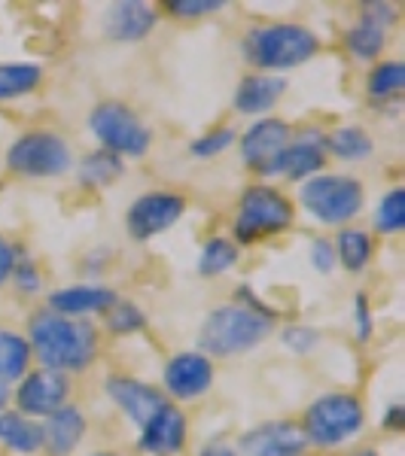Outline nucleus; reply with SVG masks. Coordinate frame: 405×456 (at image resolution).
I'll return each mask as SVG.
<instances>
[{"mask_svg": "<svg viewBox=\"0 0 405 456\" xmlns=\"http://www.w3.org/2000/svg\"><path fill=\"white\" fill-rule=\"evenodd\" d=\"M25 338L40 369L62 374L86 371L101 353V338L92 322L68 320V316H58L46 307L31 314Z\"/></svg>", "mask_w": 405, "mask_h": 456, "instance_id": "nucleus-1", "label": "nucleus"}, {"mask_svg": "<svg viewBox=\"0 0 405 456\" xmlns=\"http://www.w3.org/2000/svg\"><path fill=\"white\" fill-rule=\"evenodd\" d=\"M241 53L253 73H275L284 77L320 53V37L299 21H260L247 28L241 40Z\"/></svg>", "mask_w": 405, "mask_h": 456, "instance_id": "nucleus-2", "label": "nucleus"}, {"mask_svg": "<svg viewBox=\"0 0 405 456\" xmlns=\"http://www.w3.org/2000/svg\"><path fill=\"white\" fill-rule=\"evenodd\" d=\"M275 332V320L250 311V307L229 301L219 305L202 320L198 329V350L211 359H235L247 356L250 350H256L265 344Z\"/></svg>", "mask_w": 405, "mask_h": 456, "instance_id": "nucleus-3", "label": "nucleus"}, {"mask_svg": "<svg viewBox=\"0 0 405 456\" xmlns=\"http://www.w3.org/2000/svg\"><path fill=\"white\" fill-rule=\"evenodd\" d=\"M299 426L308 438V447L335 451V447H344L357 436H363L366 408L360 395L348 393V389H333L308 404Z\"/></svg>", "mask_w": 405, "mask_h": 456, "instance_id": "nucleus-4", "label": "nucleus"}, {"mask_svg": "<svg viewBox=\"0 0 405 456\" xmlns=\"http://www.w3.org/2000/svg\"><path fill=\"white\" fill-rule=\"evenodd\" d=\"M293 223H296V204L284 189L271 186V183H250L235 208L232 240L235 244H256V240L290 232Z\"/></svg>", "mask_w": 405, "mask_h": 456, "instance_id": "nucleus-5", "label": "nucleus"}, {"mask_svg": "<svg viewBox=\"0 0 405 456\" xmlns=\"http://www.w3.org/2000/svg\"><path fill=\"white\" fill-rule=\"evenodd\" d=\"M299 208L326 228H344L363 213L366 186L360 176L323 171L299 183Z\"/></svg>", "mask_w": 405, "mask_h": 456, "instance_id": "nucleus-6", "label": "nucleus"}, {"mask_svg": "<svg viewBox=\"0 0 405 456\" xmlns=\"http://www.w3.org/2000/svg\"><path fill=\"white\" fill-rule=\"evenodd\" d=\"M70 141L53 128H31L6 146V167L25 180H55L73 171Z\"/></svg>", "mask_w": 405, "mask_h": 456, "instance_id": "nucleus-7", "label": "nucleus"}, {"mask_svg": "<svg viewBox=\"0 0 405 456\" xmlns=\"http://www.w3.org/2000/svg\"><path fill=\"white\" fill-rule=\"evenodd\" d=\"M88 131L98 141V150H107L113 156L125 159H144L153 146V131L137 110H131L125 101H101L88 113Z\"/></svg>", "mask_w": 405, "mask_h": 456, "instance_id": "nucleus-8", "label": "nucleus"}, {"mask_svg": "<svg viewBox=\"0 0 405 456\" xmlns=\"http://www.w3.org/2000/svg\"><path fill=\"white\" fill-rule=\"evenodd\" d=\"M186 213V198L171 189H153V192L137 195L125 210V232L131 240L146 244L159 234L171 232Z\"/></svg>", "mask_w": 405, "mask_h": 456, "instance_id": "nucleus-9", "label": "nucleus"}, {"mask_svg": "<svg viewBox=\"0 0 405 456\" xmlns=\"http://www.w3.org/2000/svg\"><path fill=\"white\" fill-rule=\"evenodd\" d=\"M326 131L311 125V128L293 134V141L284 146V152L271 161L262 180H286V183H305L311 176L323 174L326 167Z\"/></svg>", "mask_w": 405, "mask_h": 456, "instance_id": "nucleus-10", "label": "nucleus"}, {"mask_svg": "<svg viewBox=\"0 0 405 456\" xmlns=\"http://www.w3.org/2000/svg\"><path fill=\"white\" fill-rule=\"evenodd\" d=\"M70 399H73V378L49 369H31L19 380L16 393H12L16 411L31 417V420H46L58 408L70 404Z\"/></svg>", "mask_w": 405, "mask_h": 456, "instance_id": "nucleus-11", "label": "nucleus"}, {"mask_svg": "<svg viewBox=\"0 0 405 456\" xmlns=\"http://www.w3.org/2000/svg\"><path fill=\"white\" fill-rule=\"evenodd\" d=\"M217 380V362L204 356L202 350H177L161 369V393L165 399L177 402H195L204 393H211Z\"/></svg>", "mask_w": 405, "mask_h": 456, "instance_id": "nucleus-12", "label": "nucleus"}, {"mask_svg": "<svg viewBox=\"0 0 405 456\" xmlns=\"http://www.w3.org/2000/svg\"><path fill=\"white\" fill-rule=\"evenodd\" d=\"M400 19V10L393 4H363L360 19L344 31V49L357 61H378L387 49L390 28Z\"/></svg>", "mask_w": 405, "mask_h": 456, "instance_id": "nucleus-13", "label": "nucleus"}, {"mask_svg": "<svg viewBox=\"0 0 405 456\" xmlns=\"http://www.w3.org/2000/svg\"><path fill=\"white\" fill-rule=\"evenodd\" d=\"M290 141H293V125L286 119H277V116L253 119L238 137L241 161H244L253 174H260V180H262L265 171L271 167V161L281 156L284 146Z\"/></svg>", "mask_w": 405, "mask_h": 456, "instance_id": "nucleus-14", "label": "nucleus"}, {"mask_svg": "<svg viewBox=\"0 0 405 456\" xmlns=\"http://www.w3.org/2000/svg\"><path fill=\"white\" fill-rule=\"evenodd\" d=\"M104 395L122 411V417L135 426V429H141V426L150 423L153 414H159V411L168 404L165 393H161L156 384L141 380V378H131V374H107Z\"/></svg>", "mask_w": 405, "mask_h": 456, "instance_id": "nucleus-15", "label": "nucleus"}, {"mask_svg": "<svg viewBox=\"0 0 405 456\" xmlns=\"http://www.w3.org/2000/svg\"><path fill=\"white\" fill-rule=\"evenodd\" d=\"M238 456H305L308 438L296 420H265L238 438Z\"/></svg>", "mask_w": 405, "mask_h": 456, "instance_id": "nucleus-16", "label": "nucleus"}, {"mask_svg": "<svg viewBox=\"0 0 405 456\" xmlns=\"http://www.w3.org/2000/svg\"><path fill=\"white\" fill-rule=\"evenodd\" d=\"M189 420L180 404L168 402L153 420L137 429V451L146 456H180L186 451Z\"/></svg>", "mask_w": 405, "mask_h": 456, "instance_id": "nucleus-17", "label": "nucleus"}, {"mask_svg": "<svg viewBox=\"0 0 405 456\" xmlns=\"http://www.w3.org/2000/svg\"><path fill=\"white\" fill-rule=\"evenodd\" d=\"M120 292L104 283H73L58 286L46 296V311L68 320H88V316H104L116 305Z\"/></svg>", "mask_w": 405, "mask_h": 456, "instance_id": "nucleus-18", "label": "nucleus"}, {"mask_svg": "<svg viewBox=\"0 0 405 456\" xmlns=\"http://www.w3.org/2000/svg\"><path fill=\"white\" fill-rule=\"evenodd\" d=\"M159 25V10L146 0H120L110 4L101 19L104 37L113 43H144Z\"/></svg>", "mask_w": 405, "mask_h": 456, "instance_id": "nucleus-19", "label": "nucleus"}, {"mask_svg": "<svg viewBox=\"0 0 405 456\" xmlns=\"http://www.w3.org/2000/svg\"><path fill=\"white\" fill-rule=\"evenodd\" d=\"M286 94V77H275V73H247L241 77L238 88L232 94L235 113L250 116V119H262L277 107Z\"/></svg>", "mask_w": 405, "mask_h": 456, "instance_id": "nucleus-20", "label": "nucleus"}, {"mask_svg": "<svg viewBox=\"0 0 405 456\" xmlns=\"http://www.w3.org/2000/svg\"><path fill=\"white\" fill-rule=\"evenodd\" d=\"M43 429V451L49 456H70L83 444L88 432V417L79 404H64L55 414H49L46 420H40Z\"/></svg>", "mask_w": 405, "mask_h": 456, "instance_id": "nucleus-21", "label": "nucleus"}, {"mask_svg": "<svg viewBox=\"0 0 405 456\" xmlns=\"http://www.w3.org/2000/svg\"><path fill=\"white\" fill-rule=\"evenodd\" d=\"M0 447L16 456H34L43 451V429L40 420L19 414L16 408L0 411Z\"/></svg>", "mask_w": 405, "mask_h": 456, "instance_id": "nucleus-22", "label": "nucleus"}, {"mask_svg": "<svg viewBox=\"0 0 405 456\" xmlns=\"http://www.w3.org/2000/svg\"><path fill=\"white\" fill-rule=\"evenodd\" d=\"M375 152L372 134L363 125H338V128L326 131V156L344 165H360V161H369Z\"/></svg>", "mask_w": 405, "mask_h": 456, "instance_id": "nucleus-23", "label": "nucleus"}, {"mask_svg": "<svg viewBox=\"0 0 405 456\" xmlns=\"http://www.w3.org/2000/svg\"><path fill=\"white\" fill-rule=\"evenodd\" d=\"M335 259L342 265L348 274H363L372 262V253H375V244H372V234L360 225H344L338 228L335 240Z\"/></svg>", "mask_w": 405, "mask_h": 456, "instance_id": "nucleus-24", "label": "nucleus"}, {"mask_svg": "<svg viewBox=\"0 0 405 456\" xmlns=\"http://www.w3.org/2000/svg\"><path fill=\"white\" fill-rule=\"evenodd\" d=\"M31 344L25 332L0 326V384H19L28 371H31Z\"/></svg>", "mask_w": 405, "mask_h": 456, "instance_id": "nucleus-25", "label": "nucleus"}, {"mask_svg": "<svg viewBox=\"0 0 405 456\" xmlns=\"http://www.w3.org/2000/svg\"><path fill=\"white\" fill-rule=\"evenodd\" d=\"M73 171H77V180L83 183V186L107 189L125 176V161L107 150H92V152H86L83 159H77Z\"/></svg>", "mask_w": 405, "mask_h": 456, "instance_id": "nucleus-26", "label": "nucleus"}, {"mask_svg": "<svg viewBox=\"0 0 405 456\" xmlns=\"http://www.w3.org/2000/svg\"><path fill=\"white\" fill-rule=\"evenodd\" d=\"M405 88V64L400 58H387V61H375L369 77H366V94L372 104H396Z\"/></svg>", "mask_w": 405, "mask_h": 456, "instance_id": "nucleus-27", "label": "nucleus"}, {"mask_svg": "<svg viewBox=\"0 0 405 456\" xmlns=\"http://www.w3.org/2000/svg\"><path fill=\"white\" fill-rule=\"evenodd\" d=\"M43 68L34 61H0V104L31 94L43 83Z\"/></svg>", "mask_w": 405, "mask_h": 456, "instance_id": "nucleus-28", "label": "nucleus"}, {"mask_svg": "<svg viewBox=\"0 0 405 456\" xmlns=\"http://www.w3.org/2000/svg\"><path fill=\"white\" fill-rule=\"evenodd\" d=\"M241 259V247L235 244L232 238H208L202 244V253H198V274L202 277H223L238 265Z\"/></svg>", "mask_w": 405, "mask_h": 456, "instance_id": "nucleus-29", "label": "nucleus"}, {"mask_svg": "<svg viewBox=\"0 0 405 456\" xmlns=\"http://www.w3.org/2000/svg\"><path fill=\"white\" fill-rule=\"evenodd\" d=\"M372 228L378 234H387V238H393V234H400L405 228V189L402 186L387 189V192L378 198V204H375V210H372Z\"/></svg>", "mask_w": 405, "mask_h": 456, "instance_id": "nucleus-30", "label": "nucleus"}, {"mask_svg": "<svg viewBox=\"0 0 405 456\" xmlns=\"http://www.w3.org/2000/svg\"><path fill=\"white\" fill-rule=\"evenodd\" d=\"M146 326H150V316H146V311L137 301H128V298H116V305L104 314V329L116 338L137 335V332H144Z\"/></svg>", "mask_w": 405, "mask_h": 456, "instance_id": "nucleus-31", "label": "nucleus"}, {"mask_svg": "<svg viewBox=\"0 0 405 456\" xmlns=\"http://www.w3.org/2000/svg\"><path fill=\"white\" fill-rule=\"evenodd\" d=\"M238 143V131L232 125H217V128L204 131L198 134L193 143H189V156L195 161H211V159H219L223 152H229L232 146Z\"/></svg>", "mask_w": 405, "mask_h": 456, "instance_id": "nucleus-32", "label": "nucleus"}, {"mask_svg": "<svg viewBox=\"0 0 405 456\" xmlns=\"http://www.w3.org/2000/svg\"><path fill=\"white\" fill-rule=\"evenodd\" d=\"M10 283L16 286V292H21V296H28V298L40 296L43 271H40V265H37L34 256L25 253V249H16V265H12Z\"/></svg>", "mask_w": 405, "mask_h": 456, "instance_id": "nucleus-33", "label": "nucleus"}, {"mask_svg": "<svg viewBox=\"0 0 405 456\" xmlns=\"http://www.w3.org/2000/svg\"><path fill=\"white\" fill-rule=\"evenodd\" d=\"M277 338H281V344L293 356H311L320 347V329L305 326V322H290V326L281 329Z\"/></svg>", "mask_w": 405, "mask_h": 456, "instance_id": "nucleus-34", "label": "nucleus"}, {"mask_svg": "<svg viewBox=\"0 0 405 456\" xmlns=\"http://www.w3.org/2000/svg\"><path fill=\"white\" fill-rule=\"evenodd\" d=\"M351 322H353V338L360 344L372 341L375 335V314H372V305H369V296L366 292H357L351 301Z\"/></svg>", "mask_w": 405, "mask_h": 456, "instance_id": "nucleus-35", "label": "nucleus"}, {"mask_svg": "<svg viewBox=\"0 0 405 456\" xmlns=\"http://www.w3.org/2000/svg\"><path fill=\"white\" fill-rule=\"evenodd\" d=\"M165 10L174 19H204L226 10V0H165Z\"/></svg>", "mask_w": 405, "mask_h": 456, "instance_id": "nucleus-36", "label": "nucleus"}, {"mask_svg": "<svg viewBox=\"0 0 405 456\" xmlns=\"http://www.w3.org/2000/svg\"><path fill=\"white\" fill-rule=\"evenodd\" d=\"M308 262H311V268L318 271V274H333L338 268L333 238H314L311 249H308Z\"/></svg>", "mask_w": 405, "mask_h": 456, "instance_id": "nucleus-37", "label": "nucleus"}, {"mask_svg": "<svg viewBox=\"0 0 405 456\" xmlns=\"http://www.w3.org/2000/svg\"><path fill=\"white\" fill-rule=\"evenodd\" d=\"M16 244L12 240H6L4 234H0V286L10 283V274H12V265H16Z\"/></svg>", "mask_w": 405, "mask_h": 456, "instance_id": "nucleus-38", "label": "nucleus"}, {"mask_svg": "<svg viewBox=\"0 0 405 456\" xmlns=\"http://www.w3.org/2000/svg\"><path fill=\"white\" fill-rule=\"evenodd\" d=\"M381 426H384L387 432H402L405 429V404L402 402L390 404L384 411V417H381Z\"/></svg>", "mask_w": 405, "mask_h": 456, "instance_id": "nucleus-39", "label": "nucleus"}, {"mask_svg": "<svg viewBox=\"0 0 405 456\" xmlns=\"http://www.w3.org/2000/svg\"><path fill=\"white\" fill-rule=\"evenodd\" d=\"M195 456H238V447H235L232 441L217 438V441H204Z\"/></svg>", "mask_w": 405, "mask_h": 456, "instance_id": "nucleus-40", "label": "nucleus"}, {"mask_svg": "<svg viewBox=\"0 0 405 456\" xmlns=\"http://www.w3.org/2000/svg\"><path fill=\"white\" fill-rule=\"evenodd\" d=\"M10 402H12L10 387H6V384H0V411H6V408H10Z\"/></svg>", "mask_w": 405, "mask_h": 456, "instance_id": "nucleus-41", "label": "nucleus"}, {"mask_svg": "<svg viewBox=\"0 0 405 456\" xmlns=\"http://www.w3.org/2000/svg\"><path fill=\"white\" fill-rule=\"evenodd\" d=\"M351 456H381V453L375 451V447H363V451H353Z\"/></svg>", "mask_w": 405, "mask_h": 456, "instance_id": "nucleus-42", "label": "nucleus"}, {"mask_svg": "<svg viewBox=\"0 0 405 456\" xmlns=\"http://www.w3.org/2000/svg\"><path fill=\"white\" fill-rule=\"evenodd\" d=\"M88 456H120V453H113V451H98V453H88Z\"/></svg>", "mask_w": 405, "mask_h": 456, "instance_id": "nucleus-43", "label": "nucleus"}]
</instances>
